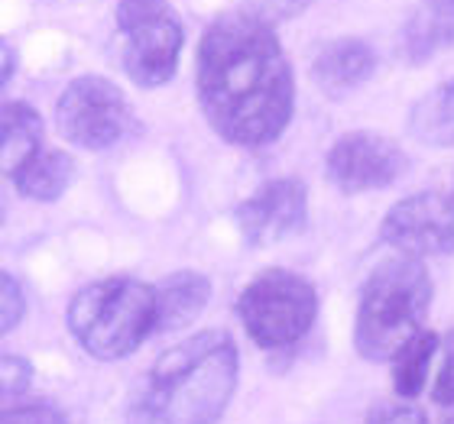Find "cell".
<instances>
[{
  "label": "cell",
  "instance_id": "6da1fadb",
  "mask_svg": "<svg viewBox=\"0 0 454 424\" xmlns=\"http://www.w3.org/2000/svg\"><path fill=\"white\" fill-rule=\"evenodd\" d=\"M199 104L221 140L260 150L286 133L295 78L279 36L250 10L224 13L199 42Z\"/></svg>",
  "mask_w": 454,
  "mask_h": 424
},
{
  "label": "cell",
  "instance_id": "7a4b0ae2",
  "mask_svg": "<svg viewBox=\"0 0 454 424\" xmlns=\"http://www.w3.org/2000/svg\"><path fill=\"white\" fill-rule=\"evenodd\" d=\"M240 376L227 330H201L166 350L133 389L127 424H218Z\"/></svg>",
  "mask_w": 454,
  "mask_h": 424
},
{
  "label": "cell",
  "instance_id": "3957f363",
  "mask_svg": "<svg viewBox=\"0 0 454 424\" xmlns=\"http://www.w3.org/2000/svg\"><path fill=\"white\" fill-rule=\"evenodd\" d=\"M432 279L422 259L393 256L367 275L360 289L354 347L370 363H389L403 343L426 330Z\"/></svg>",
  "mask_w": 454,
  "mask_h": 424
},
{
  "label": "cell",
  "instance_id": "277c9868",
  "mask_svg": "<svg viewBox=\"0 0 454 424\" xmlns=\"http://www.w3.org/2000/svg\"><path fill=\"white\" fill-rule=\"evenodd\" d=\"M66 318L88 357L123 359L156 334V289L133 275L98 279L72 295Z\"/></svg>",
  "mask_w": 454,
  "mask_h": 424
},
{
  "label": "cell",
  "instance_id": "5b68a950",
  "mask_svg": "<svg viewBox=\"0 0 454 424\" xmlns=\"http://www.w3.org/2000/svg\"><path fill=\"white\" fill-rule=\"evenodd\" d=\"M237 314L256 347L286 350L312 330L318 318V292L299 273L266 269L240 292Z\"/></svg>",
  "mask_w": 454,
  "mask_h": 424
},
{
  "label": "cell",
  "instance_id": "8992f818",
  "mask_svg": "<svg viewBox=\"0 0 454 424\" xmlns=\"http://www.w3.org/2000/svg\"><path fill=\"white\" fill-rule=\"evenodd\" d=\"M117 36L123 68L133 85L160 88L176 75L185 29L169 0H121Z\"/></svg>",
  "mask_w": 454,
  "mask_h": 424
},
{
  "label": "cell",
  "instance_id": "52a82bcc",
  "mask_svg": "<svg viewBox=\"0 0 454 424\" xmlns=\"http://www.w3.org/2000/svg\"><path fill=\"white\" fill-rule=\"evenodd\" d=\"M59 133L82 150H111L127 136L133 111L123 91L101 75H82L56 104Z\"/></svg>",
  "mask_w": 454,
  "mask_h": 424
},
{
  "label": "cell",
  "instance_id": "ba28073f",
  "mask_svg": "<svg viewBox=\"0 0 454 424\" xmlns=\"http://www.w3.org/2000/svg\"><path fill=\"white\" fill-rule=\"evenodd\" d=\"M380 240L399 256H448L454 253V195L419 191L387 211Z\"/></svg>",
  "mask_w": 454,
  "mask_h": 424
},
{
  "label": "cell",
  "instance_id": "9c48e42d",
  "mask_svg": "<svg viewBox=\"0 0 454 424\" xmlns=\"http://www.w3.org/2000/svg\"><path fill=\"white\" fill-rule=\"evenodd\" d=\"M409 159L389 136L380 133H344L328 150V179L344 195L389 189L406 172Z\"/></svg>",
  "mask_w": 454,
  "mask_h": 424
},
{
  "label": "cell",
  "instance_id": "30bf717a",
  "mask_svg": "<svg viewBox=\"0 0 454 424\" xmlns=\"http://www.w3.org/2000/svg\"><path fill=\"white\" fill-rule=\"evenodd\" d=\"M305 217H309V195L302 181L273 179L260 185L237 208V230L250 246H270L299 234Z\"/></svg>",
  "mask_w": 454,
  "mask_h": 424
},
{
  "label": "cell",
  "instance_id": "8fae6325",
  "mask_svg": "<svg viewBox=\"0 0 454 424\" xmlns=\"http://www.w3.org/2000/svg\"><path fill=\"white\" fill-rule=\"evenodd\" d=\"M377 72V56L364 39H334L315 56L312 78L328 97H344L357 91Z\"/></svg>",
  "mask_w": 454,
  "mask_h": 424
},
{
  "label": "cell",
  "instance_id": "7c38bea8",
  "mask_svg": "<svg viewBox=\"0 0 454 424\" xmlns=\"http://www.w3.org/2000/svg\"><path fill=\"white\" fill-rule=\"evenodd\" d=\"M46 150V130L36 107L27 101H4L0 104V172L10 181Z\"/></svg>",
  "mask_w": 454,
  "mask_h": 424
},
{
  "label": "cell",
  "instance_id": "4fadbf2b",
  "mask_svg": "<svg viewBox=\"0 0 454 424\" xmlns=\"http://www.w3.org/2000/svg\"><path fill=\"white\" fill-rule=\"evenodd\" d=\"M156 289V334L189 328L211 302V282L201 273H172Z\"/></svg>",
  "mask_w": 454,
  "mask_h": 424
},
{
  "label": "cell",
  "instance_id": "5bb4252c",
  "mask_svg": "<svg viewBox=\"0 0 454 424\" xmlns=\"http://www.w3.org/2000/svg\"><path fill=\"white\" fill-rule=\"evenodd\" d=\"M409 133L426 146H454V78L419 97L409 111Z\"/></svg>",
  "mask_w": 454,
  "mask_h": 424
},
{
  "label": "cell",
  "instance_id": "9a60e30c",
  "mask_svg": "<svg viewBox=\"0 0 454 424\" xmlns=\"http://www.w3.org/2000/svg\"><path fill=\"white\" fill-rule=\"evenodd\" d=\"M72 175H75V162L66 150H56V146H46L36 159L29 162L27 169L20 172L13 185L23 198L33 201H56L66 195V189L72 185Z\"/></svg>",
  "mask_w": 454,
  "mask_h": 424
},
{
  "label": "cell",
  "instance_id": "2e32d148",
  "mask_svg": "<svg viewBox=\"0 0 454 424\" xmlns=\"http://www.w3.org/2000/svg\"><path fill=\"white\" fill-rule=\"evenodd\" d=\"M451 39H454V17L442 13V10L432 7L426 0L409 17L406 29H403V56L419 66V62H428L442 49L451 46Z\"/></svg>",
  "mask_w": 454,
  "mask_h": 424
},
{
  "label": "cell",
  "instance_id": "e0dca14e",
  "mask_svg": "<svg viewBox=\"0 0 454 424\" xmlns=\"http://www.w3.org/2000/svg\"><path fill=\"white\" fill-rule=\"evenodd\" d=\"M438 350V337L432 330H419L416 337L403 343L393 353V389L403 398H416L428 382V369H432V357Z\"/></svg>",
  "mask_w": 454,
  "mask_h": 424
},
{
  "label": "cell",
  "instance_id": "ac0fdd59",
  "mask_svg": "<svg viewBox=\"0 0 454 424\" xmlns=\"http://www.w3.org/2000/svg\"><path fill=\"white\" fill-rule=\"evenodd\" d=\"M33 386V366L17 353H0V405L23 398Z\"/></svg>",
  "mask_w": 454,
  "mask_h": 424
},
{
  "label": "cell",
  "instance_id": "d6986e66",
  "mask_svg": "<svg viewBox=\"0 0 454 424\" xmlns=\"http://www.w3.org/2000/svg\"><path fill=\"white\" fill-rule=\"evenodd\" d=\"M27 312V302H23V289L10 273L0 269V337H7L10 330L17 328Z\"/></svg>",
  "mask_w": 454,
  "mask_h": 424
},
{
  "label": "cell",
  "instance_id": "ffe728a7",
  "mask_svg": "<svg viewBox=\"0 0 454 424\" xmlns=\"http://www.w3.org/2000/svg\"><path fill=\"white\" fill-rule=\"evenodd\" d=\"M0 424H66V415L46 402L0 408Z\"/></svg>",
  "mask_w": 454,
  "mask_h": 424
},
{
  "label": "cell",
  "instance_id": "44dd1931",
  "mask_svg": "<svg viewBox=\"0 0 454 424\" xmlns=\"http://www.w3.org/2000/svg\"><path fill=\"white\" fill-rule=\"evenodd\" d=\"M432 398L438 405H454V330L445 337V350H442V369L432 386Z\"/></svg>",
  "mask_w": 454,
  "mask_h": 424
},
{
  "label": "cell",
  "instance_id": "7402d4cb",
  "mask_svg": "<svg viewBox=\"0 0 454 424\" xmlns=\"http://www.w3.org/2000/svg\"><path fill=\"white\" fill-rule=\"evenodd\" d=\"M312 0H250V13L266 19L273 27V19H293L299 17Z\"/></svg>",
  "mask_w": 454,
  "mask_h": 424
},
{
  "label": "cell",
  "instance_id": "603a6c76",
  "mask_svg": "<svg viewBox=\"0 0 454 424\" xmlns=\"http://www.w3.org/2000/svg\"><path fill=\"white\" fill-rule=\"evenodd\" d=\"M370 424H428V418L416 405H393V408H383Z\"/></svg>",
  "mask_w": 454,
  "mask_h": 424
},
{
  "label": "cell",
  "instance_id": "cb8c5ba5",
  "mask_svg": "<svg viewBox=\"0 0 454 424\" xmlns=\"http://www.w3.org/2000/svg\"><path fill=\"white\" fill-rule=\"evenodd\" d=\"M10 75H13V52H10V46L0 39V91H4V85L10 81Z\"/></svg>",
  "mask_w": 454,
  "mask_h": 424
},
{
  "label": "cell",
  "instance_id": "d4e9b609",
  "mask_svg": "<svg viewBox=\"0 0 454 424\" xmlns=\"http://www.w3.org/2000/svg\"><path fill=\"white\" fill-rule=\"evenodd\" d=\"M432 7H438L442 13H448V17H454V0H428Z\"/></svg>",
  "mask_w": 454,
  "mask_h": 424
},
{
  "label": "cell",
  "instance_id": "484cf974",
  "mask_svg": "<svg viewBox=\"0 0 454 424\" xmlns=\"http://www.w3.org/2000/svg\"><path fill=\"white\" fill-rule=\"evenodd\" d=\"M0 224H4V195H0Z\"/></svg>",
  "mask_w": 454,
  "mask_h": 424
},
{
  "label": "cell",
  "instance_id": "4316f807",
  "mask_svg": "<svg viewBox=\"0 0 454 424\" xmlns=\"http://www.w3.org/2000/svg\"><path fill=\"white\" fill-rule=\"evenodd\" d=\"M448 424H454V415H451V418H448Z\"/></svg>",
  "mask_w": 454,
  "mask_h": 424
}]
</instances>
